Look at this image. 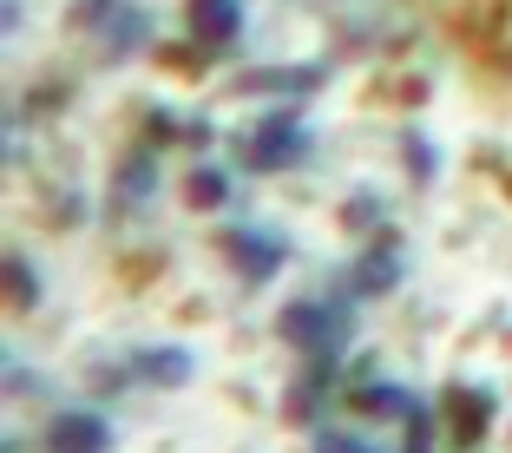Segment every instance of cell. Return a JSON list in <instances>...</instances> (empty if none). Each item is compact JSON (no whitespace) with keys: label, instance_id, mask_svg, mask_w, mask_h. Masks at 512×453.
<instances>
[{"label":"cell","instance_id":"cell-1","mask_svg":"<svg viewBox=\"0 0 512 453\" xmlns=\"http://www.w3.org/2000/svg\"><path fill=\"white\" fill-rule=\"evenodd\" d=\"M276 335L296 348H309L316 362H342L348 335H355V309H348L342 296L335 302H289L283 316H276Z\"/></svg>","mask_w":512,"mask_h":453},{"label":"cell","instance_id":"cell-2","mask_svg":"<svg viewBox=\"0 0 512 453\" xmlns=\"http://www.w3.org/2000/svg\"><path fill=\"white\" fill-rule=\"evenodd\" d=\"M243 158H250V171H289L309 158V125H302L296 106H276L263 125H250V138H243Z\"/></svg>","mask_w":512,"mask_h":453},{"label":"cell","instance_id":"cell-3","mask_svg":"<svg viewBox=\"0 0 512 453\" xmlns=\"http://www.w3.org/2000/svg\"><path fill=\"white\" fill-rule=\"evenodd\" d=\"M440 414H447V440H453L460 453H473V447H486V434H493L499 401H493L486 388H473V381H453L447 401H440Z\"/></svg>","mask_w":512,"mask_h":453},{"label":"cell","instance_id":"cell-4","mask_svg":"<svg viewBox=\"0 0 512 453\" xmlns=\"http://www.w3.org/2000/svg\"><path fill=\"white\" fill-rule=\"evenodd\" d=\"M224 257H230V270L256 289V283H270V276L289 263V243L276 237V230H250V224H243V230L224 237Z\"/></svg>","mask_w":512,"mask_h":453},{"label":"cell","instance_id":"cell-5","mask_svg":"<svg viewBox=\"0 0 512 453\" xmlns=\"http://www.w3.org/2000/svg\"><path fill=\"white\" fill-rule=\"evenodd\" d=\"M401 276H407V250H401V237H394V230H381L375 250H362V257H355V270H348V296H388Z\"/></svg>","mask_w":512,"mask_h":453},{"label":"cell","instance_id":"cell-6","mask_svg":"<svg viewBox=\"0 0 512 453\" xmlns=\"http://www.w3.org/2000/svg\"><path fill=\"white\" fill-rule=\"evenodd\" d=\"M40 447L46 453H112V427L99 421L92 408H66V414H53V421H46Z\"/></svg>","mask_w":512,"mask_h":453},{"label":"cell","instance_id":"cell-7","mask_svg":"<svg viewBox=\"0 0 512 453\" xmlns=\"http://www.w3.org/2000/svg\"><path fill=\"white\" fill-rule=\"evenodd\" d=\"M132 375L145 381V388H191V375H197V355L191 348H138L132 355Z\"/></svg>","mask_w":512,"mask_h":453},{"label":"cell","instance_id":"cell-8","mask_svg":"<svg viewBox=\"0 0 512 453\" xmlns=\"http://www.w3.org/2000/svg\"><path fill=\"white\" fill-rule=\"evenodd\" d=\"M184 14H191L197 46H230L243 27V0H184Z\"/></svg>","mask_w":512,"mask_h":453},{"label":"cell","instance_id":"cell-9","mask_svg":"<svg viewBox=\"0 0 512 453\" xmlns=\"http://www.w3.org/2000/svg\"><path fill=\"white\" fill-rule=\"evenodd\" d=\"M348 408L368 414V421H407L421 401H414L407 388H394V381H368V388H348Z\"/></svg>","mask_w":512,"mask_h":453},{"label":"cell","instance_id":"cell-10","mask_svg":"<svg viewBox=\"0 0 512 453\" xmlns=\"http://www.w3.org/2000/svg\"><path fill=\"white\" fill-rule=\"evenodd\" d=\"M322 79H329L322 66H302V73H296V66H270V73H243L237 92H243V99H250V92H283V99H302V92H316Z\"/></svg>","mask_w":512,"mask_h":453},{"label":"cell","instance_id":"cell-11","mask_svg":"<svg viewBox=\"0 0 512 453\" xmlns=\"http://www.w3.org/2000/svg\"><path fill=\"white\" fill-rule=\"evenodd\" d=\"M7 309H14V316H33V309H40V270H33L27 257H7Z\"/></svg>","mask_w":512,"mask_h":453},{"label":"cell","instance_id":"cell-12","mask_svg":"<svg viewBox=\"0 0 512 453\" xmlns=\"http://www.w3.org/2000/svg\"><path fill=\"white\" fill-rule=\"evenodd\" d=\"M151 191H158V165L145 158H125L119 165V211H132V204H151Z\"/></svg>","mask_w":512,"mask_h":453},{"label":"cell","instance_id":"cell-13","mask_svg":"<svg viewBox=\"0 0 512 453\" xmlns=\"http://www.w3.org/2000/svg\"><path fill=\"white\" fill-rule=\"evenodd\" d=\"M184 204H191V211H224L230 204V178L211 171V165H197L191 178H184Z\"/></svg>","mask_w":512,"mask_h":453},{"label":"cell","instance_id":"cell-14","mask_svg":"<svg viewBox=\"0 0 512 453\" xmlns=\"http://www.w3.org/2000/svg\"><path fill=\"white\" fill-rule=\"evenodd\" d=\"M151 40V27H145V14H138V7H119V20H112V53H138V46Z\"/></svg>","mask_w":512,"mask_h":453},{"label":"cell","instance_id":"cell-15","mask_svg":"<svg viewBox=\"0 0 512 453\" xmlns=\"http://www.w3.org/2000/svg\"><path fill=\"white\" fill-rule=\"evenodd\" d=\"M119 7H125V0H73V14H66V20H73L79 33H99V27L119 20Z\"/></svg>","mask_w":512,"mask_h":453},{"label":"cell","instance_id":"cell-16","mask_svg":"<svg viewBox=\"0 0 512 453\" xmlns=\"http://www.w3.org/2000/svg\"><path fill=\"white\" fill-rule=\"evenodd\" d=\"M401 158L414 165V184H434V145H427L421 132H407V138H401Z\"/></svg>","mask_w":512,"mask_h":453},{"label":"cell","instance_id":"cell-17","mask_svg":"<svg viewBox=\"0 0 512 453\" xmlns=\"http://www.w3.org/2000/svg\"><path fill=\"white\" fill-rule=\"evenodd\" d=\"M434 447V421H427V408H414L401 421V453H427Z\"/></svg>","mask_w":512,"mask_h":453},{"label":"cell","instance_id":"cell-18","mask_svg":"<svg viewBox=\"0 0 512 453\" xmlns=\"http://www.w3.org/2000/svg\"><path fill=\"white\" fill-rule=\"evenodd\" d=\"M158 66H171V73H204V46H197V53H191V46H158Z\"/></svg>","mask_w":512,"mask_h":453},{"label":"cell","instance_id":"cell-19","mask_svg":"<svg viewBox=\"0 0 512 453\" xmlns=\"http://www.w3.org/2000/svg\"><path fill=\"white\" fill-rule=\"evenodd\" d=\"M342 224H348V230L381 224V204H375V197H348V204H342Z\"/></svg>","mask_w":512,"mask_h":453},{"label":"cell","instance_id":"cell-20","mask_svg":"<svg viewBox=\"0 0 512 453\" xmlns=\"http://www.w3.org/2000/svg\"><path fill=\"white\" fill-rule=\"evenodd\" d=\"M145 125H151V138H158V145H165V138H184V125L171 119V112H158V106L145 112Z\"/></svg>","mask_w":512,"mask_h":453},{"label":"cell","instance_id":"cell-21","mask_svg":"<svg viewBox=\"0 0 512 453\" xmlns=\"http://www.w3.org/2000/svg\"><path fill=\"white\" fill-rule=\"evenodd\" d=\"M40 388H46V381L33 375V368H20V362L7 368V394H40Z\"/></svg>","mask_w":512,"mask_h":453},{"label":"cell","instance_id":"cell-22","mask_svg":"<svg viewBox=\"0 0 512 453\" xmlns=\"http://www.w3.org/2000/svg\"><path fill=\"white\" fill-rule=\"evenodd\" d=\"M322 453H368L362 440H342V434H322Z\"/></svg>","mask_w":512,"mask_h":453},{"label":"cell","instance_id":"cell-23","mask_svg":"<svg viewBox=\"0 0 512 453\" xmlns=\"http://www.w3.org/2000/svg\"><path fill=\"white\" fill-rule=\"evenodd\" d=\"M0 14H7V33H14L20 20H27V0H7V7H0Z\"/></svg>","mask_w":512,"mask_h":453},{"label":"cell","instance_id":"cell-24","mask_svg":"<svg viewBox=\"0 0 512 453\" xmlns=\"http://www.w3.org/2000/svg\"><path fill=\"white\" fill-rule=\"evenodd\" d=\"M506 197H512V165H506Z\"/></svg>","mask_w":512,"mask_h":453}]
</instances>
